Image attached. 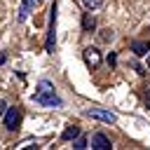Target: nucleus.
I'll return each mask as SVG.
<instances>
[{"label": "nucleus", "mask_w": 150, "mask_h": 150, "mask_svg": "<svg viewBox=\"0 0 150 150\" xmlns=\"http://www.w3.org/2000/svg\"><path fill=\"white\" fill-rule=\"evenodd\" d=\"M33 101L40 103V105H49V108H59V105H61V98L56 96L54 84L47 82V80H42V82L38 84V89H35V94H33Z\"/></svg>", "instance_id": "f257e3e1"}, {"label": "nucleus", "mask_w": 150, "mask_h": 150, "mask_svg": "<svg viewBox=\"0 0 150 150\" xmlns=\"http://www.w3.org/2000/svg\"><path fill=\"white\" fill-rule=\"evenodd\" d=\"M84 115H87V117H91V120H101V122H108V124L117 122V117H115L110 110H103V108H89Z\"/></svg>", "instance_id": "f03ea898"}, {"label": "nucleus", "mask_w": 150, "mask_h": 150, "mask_svg": "<svg viewBox=\"0 0 150 150\" xmlns=\"http://www.w3.org/2000/svg\"><path fill=\"white\" fill-rule=\"evenodd\" d=\"M19 122H21V110L19 108H7L5 110V127L9 131H14L19 127Z\"/></svg>", "instance_id": "7ed1b4c3"}, {"label": "nucleus", "mask_w": 150, "mask_h": 150, "mask_svg": "<svg viewBox=\"0 0 150 150\" xmlns=\"http://www.w3.org/2000/svg\"><path fill=\"white\" fill-rule=\"evenodd\" d=\"M49 14H52V16H49V33H47V45H45V47H47V52L52 54V52H54V45H56V35H54V21H56V5H54V7L49 9Z\"/></svg>", "instance_id": "20e7f679"}, {"label": "nucleus", "mask_w": 150, "mask_h": 150, "mask_svg": "<svg viewBox=\"0 0 150 150\" xmlns=\"http://www.w3.org/2000/svg\"><path fill=\"white\" fill-rule=\"evenodd\" d=\"M84 61H87L89 68H98V63H101L98 49H96V47H87V49H84Z\"/></svg>", "instance_id": "39448f33"}, {"label": "nucleus", "mask_w": 150, "mask_h": 150, "mask_svg": "<svg viewBox=\"0 0 150 150\" xmlns=\"http://www.w3.org/2000/svg\"><path fill=\"white\" fill-rule=\"evenodd\" d=\"M91 148L94 150H110L112 145H110V141H108L105 134H94L91 136Z\"/></svg>", "instance_id": "423d86ee"}, {"label": "nucleus", "mask_w": 150, "mask_h": 150, "mask_svg": "<svg viewBox=\"0 0 150 150\" xmlns=\"http://www.w3.org/2000/svg\"><path fill=\"white\" fill-rule=\"evenodd\" d=\"M148 49H150V40H136V42H131V52H136L138 56L148 54Z\"/></svg>", "instance_id": "0eeeda50"}, {"label": "nucleus", "mask_w": 150, "mask_h": 150, "mask_svg": "<svg viewBox=\"0 0 150 150\" xmlns=\"http://www.w3.org/2000/svg\"><path fill=\"white\" fill-rule=\"evenodd\" d=\"M77 134H80V127H77V124H68V127L63 129L61 138H63V141H73V138H75Z\"/></svg>", "instance_id": "6e6552de"}, {"label": "nucleus", "mask_w": 150, "mask_h": 150, "mask_svg": "<svg viewBox=\"0 0 150 150\" xmlns=\"http://www.w3.org/2000/svg\"><path fill=\"white\" fill-rule=\"evenodd\" d=\"M33 2H35V0H23V2H21V9H19V21H26V19H28V14H30V9H33Z\"/></svg>", "instance_id": "1a4fd4ad"}, {"label": "nucleus", "mask_w": 150, "mask_h": 150, "mask_svg": "<svg viewBox=\"0 0 150 150\" xmlns=\"http://www.w3.org/2000/svg\"><path fill=\"white\" fill-rule=\"evenodd\" d=\"M80 5H82L87 12H94V9H98V7L103 5V0H80Z\"/></svg>", "instance_id": "9d476101"}, {"label": "nucleus", "mask_w": 150, "mask_h": 150, "mask_svg": "<svg viewBox=\"0 0 150 150\" xmlns=\"http://www.w3.org/2000/svg\"><path fill=\"white\" fill-rule=\"evenodd\" d=\"M82 28L89 33V30H94L96 28V19L91 16V14H84V19H82Z\"/></svg>", "instance_id": "9b49d317"}, {"label": "nucleus", "mask_w": 150, "mask_h": 150, "mask_svg": "<svg viewBox=\"0 0 150 150\" xmlns=\"http://www.w3.org/2000/svg\"><path fill=\"white\" fill-rule=\"evenodd\" d=\"M73 148H75V150H84V148H87V136L77 134V136H75V141H73Z\"/></svg>", "instance_id": "f8f14e48"}, {"label": "nucleus", "mask_w": 150, "mask_h": 150, "mask_svg": "<svg viewBox=\"0 0 150 150\" xmlns=\"http://www.w3.org/2000/svg\"><path fill=\"white\" fill-rule=\"evenodd\" d=\"M98 38H101V42H112V38H115V33H112L110 28H103V30L98 33Z\"/></svg>", "instance_id": "ddd939ff"}, {"label": "nucleus", "mask_w": 150, "mask_h": 150, "mask_svg": "<svg viewBox=\"0 0 150 150\" xmlns=\"http://www.w3.org/2000/svg\"><path fill=\"white\" fill-rule=\"evenodd\" d=\"M16 148H35V138H26V141L16 143Z\"/></svg>", "instance_id": "4468645a"}, {"label": "nucleus", "mask_w": 150, "mask_h": 150, "mask_svg": "<svg viewBox=\"0 0 150 150\" xmlns=\"http://www.w3.org/2000/svg\"><path fill=\"white\" fill-rule=\"evenodd\" d=\"M108 63L115 66V63H117V56H115V54H108Z\"/></svg>", "instance_id": "2eb2a0df"}, {"label": "nucleus", "mask_w": 150, "mask_h": 150, "mask_svg": "<svg viewBox=\"0 0 150 150\" xmlns=\"http://www.w3.org/2000/svg\"><path fill=\"white\" fill-rule=\"evenodd\" d=\"M5 110H7V103H5V101H0V115H5Z\"/></svg>", "instance_id": "dca6fc26"}, {"label": "nucleus", "mask_w": 150, "mask_h": 150, "mask_svg": "<svg viewBox=\"0 0 150 150\" xmlns=\"http://www.w3.org/2000/svg\"><path fill=\"white\" fill-rule=\"evenodd\" d=\"M145 108L150 110V91H148V96H145Z\"/></svg>", "instance_id": "f3484780"}, {"label": "nucleus", "mask_w": 150, "mask_h": 150, "mask_svg": "<svg viewBox=\"0 0 150 150\" xmlns=\"http://www.w3.org/2000/svg\"><path fill=\"white\" fill-rule=\"evenodd\" d=\"M0 63H5V54H0Z\"/></svg>", "instance_id": "a211bd4d"}, {"label": "nucleus", "mask_w": 150, "mask_h": 150, "mask_svg": "<svg viewBox=\"0 0 150 150\" xmlns=\"http://www.w3.org/2000/svg\"><path fill=\"white\" fill-rule=\"evenodd\" d=\"M148 68H150V56H148Z\"/></svg>", "instance_id": "6ab92c4d"}]
</instances>
